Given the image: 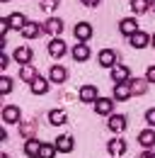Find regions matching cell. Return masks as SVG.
I'll return each instance as SVG.
<instances>
[{"mask_svg":"<svg viewBox=\"0 0 155 158\" xmlns=\"http://www.w3.org/2000/svg\"><path fill=\"white\" fill-rule=\"evenodd\" d=\"M99 2H102V0H82V5H85V7H97Z\"/></svg>","mask_w":155,"mask_h":158,"instance_id":"cell-35","label":"cell"},{"mask_svg":"<svg viewBox=\"0 0 155 158\" xmlns=\"http://www.w3.org/2000/svg\"><path fill=\"white\" fill-rule=\"evenodd\" d=\"M7 63H10V56H7L5 51H0V68L5 71V68H7Z\"/></svg>","mask_w":155,"mask_h":158,"instance_id":"cell-34","label":"cell"},{"mask_svg":"<svg viewBox=\"0 0 155 158\" xmlns=\"http://www.w3.org/2000/svg\"><path fill=\"white\" fill-rule=\"evenodd\" d=\"M129 85H131V90H133V95H145L148 93V80L145 78H131L129 80Z\"/></svg>","mask_w":155,"mask_h":158,"instance_id":"cell-23","label":"cell"},{"mask_svg":"<svg viewBox=\"0 0 155 158\" xmlns=\"http://www.w3.org/2000/svg\"><path fill=\"white\" fill-rule=\"evenodd\" d=\"M150 12H155V0H150Z\"/></svg>","mask_w":155,"mask_h":158,"instance_id":"cell-37","label":"cell"},{"mask_svg":"<svg viewBox=\"0 0 155 158\" xmlns=\"http://www.w3.org/2000/svg\"><path fill=\"white\" fill-rule=\"evenodd\" d=\"M129 44H131L133 49H145V46L150 44V34H145L143 29H138V32H136L133 37L129 39Z\"/></svg>","mask_w":155,"mask_h":158,"instance_id":"cell-20","label":"cell"},{"mask_svg":"<svg viewBox=\"0 0 155 158\" xmlns=\"http://www.w3.org/2000/svg\"><path fill=\"white\" fill-rule=\"evenodd\" d=\"M107 127H109V131H112V134L121 136V134L126 131L129 122H126V117H124V114H112V117H109V122H107Z\"/></svg>","mask_w":155,"mask_h":158,"instance_id":"cell-2","label":"cell"},{"mask_svg":"<svg viewBox=\"0 0 155 158\" xmlns=\"http://www.w3.org/2000/svg\"><path fill=\"white\" fill-rule=\"evenodd\" d=\"M2 2H10V0H2Z\"/></svg>","mask_w":155,"mask_h":158,"instance_id":"cell-40","label":"cell"},{"mask_svg":"<svg viewBox=\"0 0 155 158\" xmlns=\"http://www.w3.org/2000/svg\"><path fill=\"white\" fill-rule=\"evenodd\" d=\"M41 153V141L39 139H27L24 141V156L27 158H39Z\"/></svg>","mask_w":155,"mask_h":158,"instance_id":"cell-17","label":"cell"},{"mask_svg":"<svg viewBox=\"0 0 155 158\" xmlns=\"http://www.w3.org/2000/svg\"><path fill=\"white\" fill-rule=\"evenodd\" d=\"M138 158H155V151H153V148H150V151H143Z\"/></svg>","mask_w":155,"mask_h":158,"instance_id":"cell-36","label":"cell"},{"mask_svg":"<svg viewBox=\"0 0 155 158\" xmlns=\"http://www.w3.org/2000/svg\"><path fill=\"white\" fill-rule=\"evenodd\" d=\"M12 27H10V22H7V17H2L0 20V39H7V32H10Z\"/></svg>","mask_w":155,"mask_h":158,"instance_id":"cell-30","label":"cell"},{"mask_svg":"<svg viewBox=\"0 0 155 158\" xmlns=\"http://www.w3.org/2000/svg\"><path fill=\"white\" fill-rule=\"evenodd\" d=\"M19 119H22V112H19L17 105H5L2 107V122L5 124H19Z\"/></svg>","mask_w":155,"mask_h":158,"instance_id":"cell-7","label":"cell"},{"mask_svg":"<svg viewBox=\"0 0 155 158\" xmlns=\"http://www.w3.org/2000/svg\"><path fill=\"white\" fill-rule=\"evenodd\" d=\"M145 80H148L150 85H155V66H148V71H145Z\"/></svg>","mask_w":155,"mask_h":158,"instance_id":"cell-33","label":"cell"},{"mask_svg":"<svg viewBox=\"0 0 155 158\" xmlns=\"http://www.w3.org/2000/svg\"><path fill=\"white\" fill-rule=\"evenodd\" d=\"M41 32H44V24H39V22H27V27L22 29V37H24V39H37V37H41Z\"/></svg>","mask_w":155,"mask_h":158,"instance_id":"cell-19","label":"cell"},{"mask_svg":"<svg viewBox=\"0 0 155 158\" xmlns=\"http://www.w3.org/2000/svg\"><path fill=\"white\" fill-rule=\"evenodd\" d=\"M131 95H133V90H131L129 83H119V85H114V95H112V98H114L116 102H124V100H129Z\"/></svg>","mask_w":155,"mask_h":158,"instance_id":"cell-16","label":"cell"},{"mask_svg":"<svg viewBox=\"0 0 155 158\" xmlns=\"http://www.w3.org/2000/svg\"><path fill=\"white\" fill-rule=\"evenodd\" d=\"M7 22H10V27H12V29L22 32V29L27 27V22H29V20H27L22 12H12V15H7Z\"/></svg>","mask_w":155,"mask_h":158,"instance_id":"cell-22","label":"cell"},{"mask_svg":"<svg viewBox=\"0 0 155 158\" xmlns=\"http://www.w3.org/2000/svg\"><path fill=\"white\" fill-rule=\"evenodd\" d=\"M44 32L51 34L54 39H58L61 32H63V20H61V17H49V20L44 22Z\"/></svg>","mask_w":155,"mask_h":158,"instance_id":"cell-8","label":"cell"},{"mask_svg":"<svg viewBox=\"0 0 155 158\" xmlns=\"http://www.w3.org/2000/svg\"><path fill=\"white\" fill-rule=\"evenodd\" d=\"M41 7H44L46 12H54L58 7V0H41Z\"/></svg>","mask_w":155,"mask_h":158,"instance_id":"cell-31","label":"cell"},{"mask_svg":"<svg viewBox=\"0 0 155 158\" xmlns=\"http://www.w3.org/2000/svg\"><path fill=\"white\" fill-rule=\"evenodd\" d=\"M150 10V0H131V12L133 15H143Z\"/></svg>","mask_w":155,"mask_h":158,"instance_id":"cell-26","label":"cell"},{"mask_svg":"<svg viewBox=\"0 0 155 158\" xmlns=\"http://www.w3.org/2000/svg\"><path fill=\"white\" fill-rule=\"evenodd\" d=\"M54 143H56L58 153H70V151L75 148V139L70 136V134H63V136H58Z\"/></svg>","mask_w":155,"mask_h":158,"instance_id":"cell-11","label":"cell"},{"mask_svg":"<svg viewBox=\"0 0 155 158\" xmlns=\"http://www.w3.org/2000/svg\"><path fill=\"white\" fill-rule=\"evenodd\" d=\"M56 153H58L56 143H44L41 141V153H39V158H54Z\"/></svg>","mask_w":155,"mask_h":158,"instance_id":"cell-27","label":"cell"},{"mask_svg":"<svg viewBox=\"0 0 155 158\" xmlns=\"http://www.w3.org/2000/svg\"><path fill=\"white\" fill-rule=\"evenodd\" d=\"M150 44H153V49H155V34H153V37H150Z\"/></svg>","mask_w":155,"mask_h":158,"instance_id":"cell-38","label":"cell"},{"mask_svg":"<svg viewBox=\"0 0 155 158\" xmlns=\"http://www.w3.org/2000/svg\"><path fill=\"white\" fill-rule=\"evenodd\" d=\"M138 143H141L145 151L155 148V129H143V131L138 134Z\"/></svg>","mask_w":155,"mask_h":158,"instance_id":"cell-14","label":"cell"},{"mask_svg":"<svg viewBox=\"0 0 155 158\" xmlns=\"http://www.w3.org/2000/svg\"><path fill=\"white\" fill-rule=\"evenodd\" d=\"M114 98H99L95 102V112L97 114H104V117H112L114 114Z\"/></svg>","mask_w":155,"mask_h":158,"instance_id":"cell-5","label":"cell"},{"mask_svg":"<svg viewBox=\"0 0 155 158\" xmlns=\"http://www.w3.org/2000/svg\"><path fill=\"white\" fill-rule=\"evenodd\" d=\"M49 80L56 83V85H61V83L68 80V71H66L63 66H51V71H49Z\"/></svg>","mask_w":155,"mask_h":158,"instance_id":"cell-21","label":"cell"},{"mask_svg":"<svg viewBox=\"0 0 155 158\" xmlns=\"http://www.w3.org/2000/svg\"><path fill=\"white\" fill-rule=\"evenodd\" d=\"M34 129H37V124H34V122H27V124H22V127H19V131H22L27 139H32V131H34Z\"/></svg>","mask_w":155,"mask_h":158,"instance_id":"cell-29","label":"cell"},{"mask_svg":"<svg viewBox=\"0 0 155 158\" xmlns=\"http://www.w3.org/2000/svg\"><path fill=\"white\" fill-rule=\"evenodd\" d=\"M70 56H73L75 61H80V63H82V61H87V59H90V46H87V44H82V41H78L75 46L70 49Z\"/></svg>","mask_w":155,"mask_h":158,"instance_id":"cell-15","label":"cell"},{"mask_svg":"<svg viewBox=\"0 0 155 158\" xmlns=\"http://www.w3.org/2000/svg\"><path fill=\"white\" fill-rule=\"evenodd\" d=\"M119 32L124 34V37H133L136 32H138V22H136V17H124V20L119 22Z\"/></svg>","mask_w":155,"mask_h":158,"instance_id":"cell-10","label":"cell"},{"mask_svg":"<svg viewBox=\"0 0 155 158\" xmlns=\"http://www.w3.org/2000/svg\"><path fill=\"white\" fill-rule=\"evenodd\" d=\"M109 76L114 80V85H119V83H129V80H131V71H129L126 66H119V63H116L114 68L109 71Z\"/></svg>","mask_w":155,"mask_h":158,"instance_id":"cell-9","label":"cell"},{"mask_svg":"<svg viewBox=\"0 0 155 158\" xmlns=\"http://www.w3.org/2000/svg\"><path fill=\"white\" fill-rule=\"evenodd\" d=\"M145 124H150V127H155V107H150V110H145Z\"/></svg>","mask_w":155,"mask_h":158,"instance_id":"cell-32","label":"cell"},{"mask_svg":"<svg viewBox=\"0 0 155 158\" xmlns=\"http://www.w3.org/2000/svg\"><path fill=\"white\" fill-rule=\"evenodd\" d=\"M12 59L17 61L19 66L32 63V49H29V46H17V49H15V54H12Z\"/></svg>","mask_w":155,"mask_h":158,"instance_id":"cell-18","label":"cell"},{"mask_svg":"<svg viewBox=\"0 0 155 158\" xmlns=\"http://www.w3.org/2000/svg\"><path fill=\"white\" fill-rule=\"evenodd\" d=\"M78 98H80V102H92L95 105L97 100H99V90H97V85H82L80 90H78Z\"/></svg>","mask_w":155,"mask_h":158,"instance_id":"cell-4","label":"cell"},{"mask_svg":"<svg viewBox=\"0 0 155 158\" xmlns=\"http://www.w3.org/2000/svg\"><path fill=\"white\" fill-rule=\"evenodd\" d=\"M39 78V71L37 66H32V63H27V66H19V80H24V83H34V80Z\"/></svg>","mask_w":155,"mask_h":158,"instance_id":"cell-12","label":"cell"},{"mask_svg":"<svg viewBox=\"0 0 155 158\" xmlns=\"http://www.w3.org/2000/svg\"><path fill=\"white\" fill-rule=\"evenodd\" d=\"M68 122V114H66V110H51L49 112V124H54V127H61V124H66Z\"/></svg>","mask_w":155,"mask_h":158,"instance_id":"cell-24","label":"cell"},{"mask_svg":"<svg viewBox=\"0 0 155 158\" xmlns=\"http://www.w3.org/2000/svg\"><path fill=\"white\" fill-rule=\"evenodd\" d=\"M97 63L112 71V68L116 66V51H114V49H102V51L97 54Z\"/></svg>","mask_w":155,"mask_h":158,"instance_id":"cell-6","label":"cell"},{"mask_svg":"<svg viewBox=\"0 0 155 158\" xmlns=\"http://www.w3.org/2000/svg\"><path fill=\"white\" fill-rule=\"evenodd\" d=\"M66 51H68V46H66V41L61 39H51L49 41V54L54 56V59H61V56H66Z\"/></svg>","mask_w":155,"mask_h":158,"instance_id":"cell-13","label":"cell"},{"mask_svg":"<svg viewBox=\"0 0 155 158\" xmlns=\"http://www.w3.org/2000/svg\"><path fill=\"white\" fill-rule=\"evenodd\" d=\"M126 148H129V146H126V141H124L121 136H114V139H109V141H107V151H109V156H112V158L124 156V153H126Z\"/></svg>","mask_w":155,"mask_h":158,"instance_id":"cell-1","label":"cell"},{"mask_svg":"<svg viewBox=\"0 0 155 158\" xmlns=\"http://www.w3.org/2000/svg\"><path fill=\"white\" fill-rule=\"evenodd\" d=\"M10 90H12V78L10 76H0V93L7 95Z\"/></svg>","mask_w":155,"mask_h":158,"instance_id":"cell-28","label":"cell"},{"mask_svg":"<svg viewBox=\"0 0 155 158\" xmlns=\"http://www.w3.org/2000/svg\"><path fill=\"white\" fill-rule=\"evenodd\" d=\"M49 83H51V80H46V78H41V76H39V78L32 83V93H34V95H46V93H49V88H51Z\"/></svg>","mask_w":155,"mask_h":158,"instance_id":"cell-25","label":"cell"},{"mask_svg":"<svg viewBox=\"0 0 155 158\" xmlns=\"http://www.w3.org/2000/svg\"><path fill=\"white\" fill-rule=\"evenodd\" d=\"M73 34H75V41L87 44L90 37H92V24H90V22H78L75 27H73Z\"/></svg>","mask_w":155,"mask_h":158,"instance_id":"cell-3","label":"cell"},{"mask_svg":"<svg viewBox=\"0 0 155 158\" xmlns=\"http://www.w3.org/2000/svg\"><path fill=\"white\" fill-rule=\"evenodd\" d=\"M0 158H10V156H7V153H0Z\"/></svg>","mask_w":155,"mask_h":158,"instance_id":"cell-39","label":"cell"}]
</instances>
